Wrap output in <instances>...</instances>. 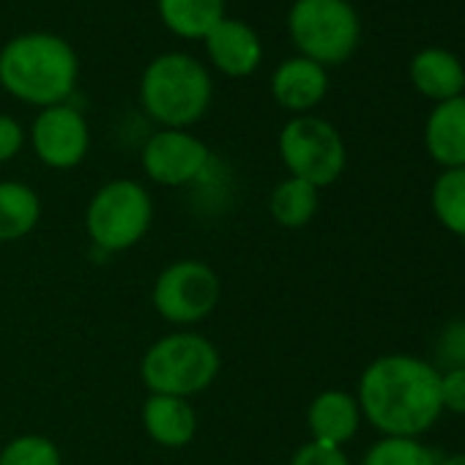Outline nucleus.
<instances>
[{
	"label": "nucleus",
	"mask_w": 465,
	"mask_h": 465,
	"mask_svg": "<svg viewBox=\"0 0 465 465\" xmlns=\"http://www.w3.org/2000/svg\"><path fill=\"white\" fill-rule=\"evenodd\" d=\"M42 219L39 194L23 181H0V244L25 239Z\"/></svg>",
	"instance_id": "nucleus-18"
},
{
	"label": "nucleus",
	"mask_w": 465,
	"mask_h": 465,
	"mask_svg": "<svg viewBox=\"0 0 465 465\" xmlns=\"http://www.w3.org/2000/svg\"><path fill=\"white\" fill-rule=\"evenodd\" d=\"M435 465H465V451L451 454V457H446V460H440V462H435Z\"/></svg>",
	"instance_id": "nucleus-27"
},
{
	"label": "nucleus",
	"mask_w": 465,
	"mask_h": 465,
	"mask_svg": "<svg viewBox=\"0 0 465 465\" xmlns=\"http://www.w3.org/2000/svg\"><path fill=\"white\" fill-rule=\"evenodd\" d=\"M318 205H321V189L293 175L280 181L269 197V213L285 230L307 227L318 213Z\"/></svg>",
	"instance_id": "nucleus-19"
},
{
	"label": "nucleus",
	"mask_w": 465,
	"mask_h": 465,
	"mask_svg": "<svg viewBox=\"0 0 465 465\" xmlns=\"http://www.w3.org/2000/svg\"><path fill=\"white\" fill-rule=\"evenodd\" d=\"M143 427L156 446L183 449L197 435V411L186 397L151 394L143 405Z\"/></svg>",
	"instance_id": "nucleus-14"
},
{
	"label": "nucleus",
	"mask_w": 465,
	"mask_h": 465,
	"mask_svg": "<svg viewBox=\"0 0 465 465\" xmlns=\"http://www.w3.org/2000/svg\"><path fill=\"white\" fill-rule=\"evenodd\" d=\"M143 173L159 186H186L211 164L208 145L189 129H156L140 153Z\"/></svg>",
	"instance_id": "nucleus-10"
},
{
	"label": "nucleus",
	"mask_w": 465,
	"mask_h": 465,
	"mask_svg": "<svg viewBox=\"0 0 465 465\" xmlns=\"http://www.w3.org/2000/svg\"><path fill=\"white\" fill-rule=\"evenodd\" d=\"M151 302L159 318L173 326H194L213 315L222 302L219 274L194 258L164 266L153 282Z\"/></svg>",
	"instance_id": "nucleus-8"
},
{
	"label": "nucleus",
	"mask_w": 465,
	"mask_h": 465,
	"mask_svg": "<svg viewBox=\"0 0 465 465\" xmlns=\"http://www.w3.org/2000/svg\"><path fill=\"white\" fill-rule=\"evenodd\" d=\"M408 74H411L413 88L438 104L457 99L465 91V69H462L460 58L440 47H427V50L416 53Z\"/></svg>",
	"instance_id": "nucleus-15"
},
{
	"label": "nucleus",
	"mask_w": 465,
	"mask_h": 465,
	"mask_svg": "<svg viewBox=\"0 0 465 465\" xmlns=\"http://www.w3.org/2000/svg\"><path fill=\"white\" fill-rule=\"evenodd\" d=\"M329 94V74L326 66L310 58H288L272 74V96L274 102L296 115H310Z\"/></svg>",
	"instance_id": "nucleus-12"
},
{
	"label": "nucleus",
	"mask_w": 465,
	"mask_h": 465,
	"mask_svg": "<svg viewBox=\"0 0 465 465\" xmlns=\"http://www.w3.org/2000/svg\"><path fill=\"white\" fill-rule=\"evenodd\" d=\"M213 80L189 53H162L148 61L140 77V104L159 129H189L211 107Z\"/></svg>",
	"instance_id": "nucleus-3"
},
{
	"label": "nucleus",
	"mask_w": 465,
	"mask_h": 465,
	"mask_svg": "<svg viewBox=\"0 0 465 465\" xmlns=\"http://www.w3.org/2000/svg\"><path fill=\"white\" fill-rule=\"evenodd\" d=\"M205 55L216 72L232 80L252 77L263 64V42L261 34L236 17H224L205 39Z\"/></svg>",
	"instance_id": "nucleus-11"
},
{
	"label": "nucleus",
	"mask_w": 465,
	"mask_h": 465,
	"mask_svg": "<svg viewBox=\"0 0 465 465\" xmlns=\"http://www.w3.org/2000/svg\"><path fill=\"white\" fill-rule=\"evenodd\" d=\"M435 353H438V361L443 364V370L465 367V321H451L440 331L438 345H435Z\"/></svg>",
	"instance_id": "nucleus-23"
},
{
	"label": "nucleus",
	"mask_w": 465,
	"mask_h": 465,
	"mask_svg": "<svg viewBox=\"0 0 465 465\" xmlns=\"http://www.w3.org/2000/svg\"><path fill=\"white\" fill-rule=\"evenodd\" d=\"M435 454L416 438H394V435H383L381 440H375L361 465H435Z\"/></svg>",
	"instance_id": "nucleus-21"
},
{
	"label": "nucleus",
	"mask_w": 465,
	"mask_h": 465,
	"mask_svg": "<svg viewBox=\"0 0 465 465\" xmlns=\"http://www.w3.org/2000/svg\"><path fill=\"white\" fill-rule=\"evenodd\" d=\"M435 219L454 236L465 239V167L443 170L430 194Z\"/></svg>",
	"instance_id": "nucleus-20"
},
{
	"label": "nucleus",
	"mask_w": 465,
	"mask_h": 465,
	"mask_svg": "<svg viewBox=\"0 0 465 465\" xmlns=\"http://www.w3.org/2000/svg\"><path fill=\"white\" fill-rule=\"evenodd\" d=\"M227 0H156L162 25L186 42H203L227 15Z\"/></svg>",
	"instance_id": "nucleus-17"
},
{
	"label": "nucleus",
	"mask_w": 465,
	"mask_h": 465,
	"mask_svg": "<svg viewBox=\"0 0 465 465\" xmlns=\"http://www.w3.org/2000/svg\"><path fill=\"white\" fill-rule=\"evenodd\" d=\"M153 200L134 178H113L99 186L85 208V230L94 247L104 252H126L151 230Z\"/></svg>",
	"instance_id": "nucleus-5"
},
{
	"label": "nucleus",
	"mask_w": 465,
	"mask_h": 465,
	"mask_svg": "<svg viewBox=\"0 0 465 465\" xmlns=\"http://www.w3.org/2000/svg\"><path fill=\"white\" fill-rule=\"evenodd\" d=\"M440 405L443 411L465 416V367L440 372Z\"/></svg>",
	"instance_id": "nucleus-25"
},
{
	"label": "nucleus",
	"mask_w": 465,
	"mask_h": 465,
	"mask_svg": "<svg viewBox=\"0 0 465 465\" xmlns=\"http://www.w3.org/2000/svg\"><path fill=\"white\" fill-rule=\"evenodd\" d=\"M291 465H351L348 454L340 446H326L318 440H307L296 449Z\"/></svg>",
	"instance_id": "nucleus-24"
},
{
	"label": "nucleus",
	"mask_w": 465,
	"mask_h": 465,
	"mask_svg": "<svg viewBox=\"0 0 465 465\" xmlns=\"http://www.w3.org/2000/svg\"><path fill=\"white\" fill-rule=\"evenodd\" d=\"M80 80L74 47L53 31H25L0 47V88L31 107H55L72 99Z\"/></svg>",
	"instance_id": "nucleus-2"
},
{
	"label": "nucleus",
	"mask_w": 465,
	"mask_h": 465,
	"mask_svg": "<svg viewBox=\"0 0 465 465\" xmlns=\"http://www.w3.org/2000/svg\"><path fill=\"white\" fill-rule=\"evenodd\" d=\"M0 465H64V457L53 438L25 432L0 449Z\"/></svg>",
	"instance_id": "nucleus-22"
},
{
	"label": "nucleus",
	"mask_w": 465,
	"mask_h": 465,
	"mask_svg": "<svg viewBox=\"0 0 465 465\" xmlns=\"http://www.w3.org/2000/svg\"><path fill=\"white\" fill-rule=\"evenodd\" d=\"M356 400L361 419H367L378 432L419 438L443 411L440 372L424 359L386 353L361 372Z\"/></svg>",
	"instance_id": "nucleus-1"
},
{
	"label": "nucleus",
	"mask_w": 465,
	"mask_h": 465,
	"mask_svg": "<svg viewBox=\"0 0 465 465\" xmlns=\"http://www.w3.org/2000/svg\"><path fill=\"white\" fill-rule=\"evenodd\" d=\"M424 145L446 170L465 167V96L435 104L424 126Z\"/></svg>",
	"instance_id": "nucleus-16"
},
{
	"label": "nucleus",
	"mask_w": 465,
	"mask_h": 465,
	"mask_svg": "<svg viewBox=\"0 0 465 465\" xmlns=\"http://www.w3.org/2000/svg\"><path fill=\"white\" fill-rule=\"evenodd\" d=\"M25 140H28L25 126L15 115L0 113V164L20 156V151L25 148Z\"/></svg>",
	"instance_id": "nucleus-26"
},
{
	"label": "nucleus",
	"mask_w": 465,
	"mask_h": 465,
	"mask_svg": "<svg viewBox=\"0 0 465 465\" xmlns=\"http://www.w3.org/2000/svg\"><path fill=\"white\" fill-rule=\"evenodd\" d=\"M277 148L288 173L315 189L331 186L348 162L342 134L318 115H293L282 126Z\"/></svg>",
	"instance_id": "nucleus-7"
},
{
	"label": "nucleus",
	"mask_w": 465,
	"mask_h": 465,
	"mask_svg": "<svg viewBox=\"0 0 465 465\" xmlns=\"http://www.w3.org/2000/svg\"><path fill=\"white\" fill-rule=\"evenodd\" d=\"M222 370L216 345L197 331H173L159 337L140 361L143 383L151 394L194 397L205 391Z\"/></svg>",
	"instance_id": "nucleus-4"
},
{
	"label": "nucleus",
	"mask_w": 465,
	"mask_h": 465,
	"mask_svg": "<svg viewBox=\"0 0 465 465\" xmlns=\"http://www.w3.org/2000/svg\"><path fill=\"white\" fill-rule=\"evenodd\" d=\"M28 140L36 159L50 170H74L91 151V126L74 104L64 102L39 110Z\"/></svg>",
	"instance_id": "nucleus-9"
},
{
	"label": "nucleus",
	"mask_w": 465,
	"mask_h": 465,
	"mask_svg": "<svg viewBox=\"0 0 465 465\" xmlns=\"http://www.w3.org/2000/svg\"><path fill=\"white\" fill-rule=\"evenodd\" d=\"M307 427L312 440L342 449L361 427V408L356 394L342 389H326L315 394L307 408Z\"/></svg>",
	"instance_id": "nucleus-13"
},
{
	"label": "nucleus",
	"mask_w": 465,
	"mask_h": 465,
	"mask_svg": "<svg viewBox=\"0 0 465 465\" xmlns=\"http://www.w3.org/2000/svg\"><path fill=\"white\" fill-rule=\"evenodd\" d=\"M288 34L302 58L321 66H337L356 53L361 23L348 0H293Z\"/></svg>",
	"instance_id": "nucleus-6"
}]
</instances>
